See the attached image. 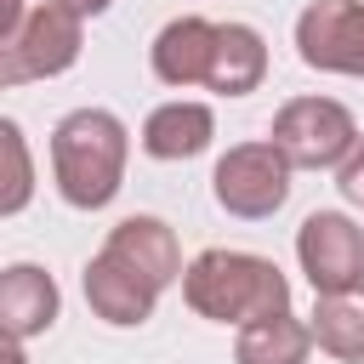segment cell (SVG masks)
<instances>
[{"mask_svg":"<svg viewBox=\"0 0 364 364\" xmlns=\"http://www.w3.org/2000/svg\"><path fill=\"white\" fill-rule=\"evenodd\" d=\"M131 136L108 108H74L51 131V176L74 210H102L125 182Z\"/></svg>","mask_w":364,"mask_h":364,"instance_id":"obj_1","label":"cell"},{"mask_svg":"<svg viewBox=\"0 0 364 364\" xmlns=\"http://www.w3.org/2000/svg\"><path fill=\"white\" fill-rule=\"evenodd\" d=\"M182 296L210 324H250L267 313H290V279L279 262L250 250H199L182 273Z\"/></svg>","mask_w":364,"mask_h":364,"instance_id":"obj_2","label":"cell"},{"mask_svg":"<svg viewBox=\"0 0 364 364\" xmlns=\"http://www.w3.org/2000/svg\"><path fill=\"white\" fill-rule=\"evenodd\" d=\"M85 46V17L63 0H46L23 17L17 34L0 40V85H28V80H51L63 68H74Z\"/></svg>","mask_w":364,"mask_h":364,"instance_id":"obj_3","label":"cell"},{"mask_svg":"<svg viewBox=\"0 0 364 364\" xmlns=\"http://www.w3.org/2000/svg\"><path fill=\"white\" fill-rule=\"evenodd\" d=\"M290 165L301 171H324V165H341L358 142V125L347 114V102L336 97H290L279 114H273V136H267Z\"/></svg>","mask_w":364,"mask_h":364,"instance_id":"obj_4","label":"cell"},{"mask_svg":"<svg viewBox=\"0 0 364 364\" xmlns=\"http://www.w3.org/2000/svg\"><path fill=\"white\" fill-rule=\"evenodd\" d=\"M290 159L273 148V142H233L222 159H216V205L228 216H245V222H262L273 216L284 199H290Z\"/></svg>","mask_w":364,"mask_h":364,"instance_id":"obj_5","label":"cell"},{"mask_svg":"<svg viewBox=\"0 0 364 364\" xmlns=\"http://www.w3.org/2000/svg\"><path fill=\"white\" fill-rule=\"evenodd\" d=\"M296 262L313 296H341L364 284V228L341 210H313L296 228Z\"/></svg>","mask_w":364,"mask_h":364,"instance_id":"obj_6","label":"cell"},{"mask_svg":"<svg viewBox=\"0 0 364 364\" xmlns=\"http://www.w3.org/2000/svg\"><path fill=\"white\" fill-rule=\"evenodd\" d=\"M296 51L307 68L364 80V0H313L296 17Z\"/></svg>","mask_w":364,"mask_h":364,"instance_id":"obj_7","label":"cell"},{"mask_svg":"<svg viewBox=\"0 0 364 364\" xmlns=\"http://www.w3.org/2000/svg\"><path fill=\"white\" fill-rule=\"evenodd\" d=\"M85 301L102 324H142L154 318V301H159V284H148L136 267H125L119 256L97 250L85 262Z\"/></svg>","mask_w":364,"mask_h":364,"instance_id":"obj_8","label":"cell"},{"mask_svg":"<svg viewBox=\"0 0 364 364\" xmlns=\"http://www.w3.org/2000/svg\"><path fill=\"white\" fill-rule=\"evenodd\" d=\"M102 250L108 256H119L125 267H136L148 284H176L188 267H182V245H176V233H171V222H159V216H125L108 239H102Z\"/></svg>","mask_w":364,"mask_h":364,"instance_id":"obj_9","label":"cell"},{"mask_svg":"<svg viewBox=\"0 0 364 364\" xmlns=\"http://www.w3.org/2000/svg\"><path fill=\"white\" fill-rule=\"evenodd\" d=\"M57 307H63V296H57V279L46 267L11 262L0 273V324H6L11 341H28V336L51 330L57 324Z\"/></svg>","mask_w":364,"mask_h":364,"instance_id":"obj_10","label":"cell"},{"mask_svg":"<svg viewBox=\"0 0 364 364\" xmlns=\"http://www.w3.org/2000/svg\"><path fill=\"white\" fill-rule=\"evenodd\" d=\"M154 74L176 91L188 85H205L210 80V57H216V23L205 17H171L159 34H154Z\"/></svg>","mask_w":364,"mask_h":364,"instance_id":"obj_11","label":"cell"},{"mask_svg":"<svg viewBox=\"0 0 364 364\" xmlns=\"http://www.w3.org/2000/svg\"><path fill=\"white\" fill-rule=\"evenodd\" d=\"M210 136H216V114L205 102L176 97V102H159L142 119V154H154V159H193V154L210 148Z\"/></svg>","mask_w":364,"mask_h":364,"instance_id":"obj_12","label":"cell"},{"mask_svg":"<svg viewBox=\"0 0 364 364\" xmlns=\"http://www.w3.org/2000/svg\"><path fill=\"white\" fill-rule=\"evenodd\" d=\"M267 74V46L250 23H216V57H210V91L216 97H245Z\"/></svg>","mask_w":364,"mask_h":364,"instance_id":"obj_13","label":"cell"},{"mask_svg":"<svg viewBox=\"0 0 364 364\" xmlns=\"http://www.w3.org/2000/svg\"><path fill=\"white\" fill-rule=\"evenodd\" d=\"M307 353H313V330L296 313L250 318L239 324V341H233V364H307Z\"/></svg>","mask_w":364,"mask_h":364,"instance_id":"obj_14","label":"cell"},{"mask_svg":"<svg viewBox=\"0 0 364 364\" xmlns=\"http://www.w3.org/2000/svg\"><path fill=\"white\" fill-rule=\"evenodd\" d=\"M307 330H313V341H318L330 358L364 364V284H358V290H341V296H318Z\"/></svg>","mask_w":364,"mask_h":364,"instance_id":"obj_15","label":"cell"},{"mask_svg":"<svg viewBox=\"0 0 364 364\" xmlns=\"http://www.w3.org/2000/svg\"><path fill=\"white\" fill-rule=\"evenodd\" d=\"M0 148H6V193H0V216H17L34 193V165H28V142L17 131V119H0Z\"/></svg>","mask_w":364,"mask_h":364,"instance_id":"obj_16","label":"cell"},{"mask_svg":"<svg viewBox=\"0 0 364 364\" xmlns=\"http://www.w3.org/2000/svg\"><path fill=\"white\" fill-rule=\"evenodd\" d=\"M336 188H341V199L347 205H364V136L353 142V154L336 165Z\"/></svg>","mask_w":364,"mask_h":364,"instance_id":"obj_17","label":"cell"},{"mask_svg":"<svg viewBox=\"0 0 364 364\" xmlns=\"http://www.w3.org/2000/svg\"><path fill=\"white\" fill-rule=\"evenodd\" d=\"M63 6H74V11H80V17H97V11H108V6H114V0H63Z\"/></svg>","mask_w":364,"mask_h":364,"instance_id":"obj_18","label":"cell"}]
</instances>
